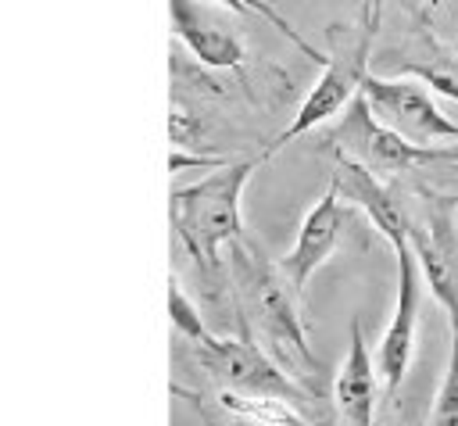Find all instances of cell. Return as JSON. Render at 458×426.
Returning a JSON list of instances; mask_svg holds the SVG:
<instances>
[{"mask_svg": "<svg viewBox=\"0 0 458 426\" xmlns=\"http://www.w3.org/2000/svg\"><path fill=\"white\" fill-rule=\"evenodd\" d=\"M258 161L254 158L229 161V165L215 168L211 175L172 190V197H168V218H172L179 243L200 265V272L215 283L229 279L222 247H233L236 240H243L240 200H243V186L250 183Z\"/></svg>", "mask_w": 458, "mask_h": 426, "instance_id": "1", "label": "cell"}, {"mask_svg": "<svg viewBox=\"0 0 458 426\" xmlns=\"http://www.w3.org/2000/svg\"><path fill=\"white\" fill-rule=\"evenodd\" d=\"M229 279H233V297H236V311L240 322L250 329H258L265 337V344L276 347V354L290 365L301 369H318V358L311 351L304 319L293 304V286L283 276L279 265H272L258 243H250L247 236L236 240L229 247V265H225Z\"/></svg>", "mask_w": 458, "mask_h": 426, "instance_id": "2", "label": "cell"}, {"mask_svg": "<svg viewBox=\"0 0 458 426\" xmlns=\"http://www.w3.org/2000/svg\"><path fill=\"white\" fill-rule=\"evenodd\" d=\"M329 36H333V50H329V61L322 64V75L315 79V86L301 100V107L290 118V125L265 147L261 158H272L276 150H283L297 136L311 132L315 125L329 122L340 111H347V104L361 93V82L372 72V36H376V25L361 14L358 25H344V29L336 25Z\"/></svg>", "mask_w": 458, "mask_h": 426, "instance_id": "3", "label": "cell"}, {"mask_svg": "<svg viewBox=\"0 0 458 426\" xmlns=\"http://www.w3.org/2000/svg\"><path fill=\"white\" fill-rule=\"evenodd\" d=\"M326 147L333 154H344L365 168H372L376 175L379 172H411L419 165H429V161H444V158H454L458 147H419L411 140H404L401 132H394L390 125H383L372 111V104L365 100V93H358L344 118L333 125Z\"/></svg>", "mask_w": 458, "mask_h": 426, "instance_id": "4", "label": "cell"}, {"mask_svg": "<svg viewBox=\"0 0 458 426\" xmlns=\"http://www.w3.org/2000/svg\"><path fill=\"white\" fill-rule=\"evenodd\" d=\"M243 337H208L193 344V358L200 369H208L225 390L240 394H258V397H283L301 405L304 412L311 408V394L293 379V372H283L258 344H250L247 326L240 322Z\"/></svg>", "mask_w": 458, "mask_h": 426, "instance_id": "5", "label": "cell"}, {"mask_svg": "<svg viewBox=\"0 0 458 426\" xmlns=\"http://www.w3.org/2000/svg\"><path fill=\"white\" fill-rule=\"evenodd\" d=\"M361 93L372 104L376 118L383 125H390L394 132H401L404 140H411L419 147H447V143H458V122H451L437 107L433 89L422 79L369 72L365 82H361Z\"/></svg>", "mask_w": 458, "mask_h": 426, "instance_id": "6", "label": "cell"}, {"mask_svg": "<svg viewBox=\"0 0 458 426\" xmlns=\"http://www.w3.org/2000/svg\"><path fill=\"white\" fill-rule=\"evenodd\" d=\"M411 251L422 283L447 311L451 337H458V226L451 204H437L422 218H411Z\"/></svg>", "mask_w": 458, "mask_h": 426, "instance_id": "7", "label": "cell"}, {"mask_svg": "<svg viewBox=\"0 0 458 426\" xmlns=\"http://www.w3.org/2000/svg\"><path fill=\"white\" fill-rule=\"evenodd\" d=\"M394 258H397V301H394V311H390V322L379 337V347H376V365H379V379H383V394L394 397L408 365H411V354H415V326H419V294H422V272H419V261H415V251H411V240L397 243L394 247Z\"/></svg>", "mask_w": 458, "mask_h": 426, "instance_id": "8", "label": "cell"}, {"mask_svg": "<svg viewBox=\"0 0 458 426\" xmlns=\"http://www.w3.org/2000/svg\"><path fill=\"white\" fill-rule=\"evenodd\" d=\"M344 222H347V204L340 200L336 186L329 183V190L308 208L301 229H297V240L293 247L279 258V268L283 276L290 279V286L301 294L308 286V279L329 261V254L336 251L340 243V233H344Z\"/></svg>", "mask_w": 458, "mask_h": 426, "instance_id": "9", "label": "cell"}, {"mask_svg": "<svg viewBox=\"0 0 458 426\" xmlns=\"http://www.w3.org/2000/svg\"><path fill=\"white\" fill-rule=\"evenodd\" d=\"M172 32L204 68H240L247 57L240 29L208 11L204 0H168Z\"/></svg>", "mask_w": 458, "mask_h": 426, "instance_id": "10", "label": "cell"}, {"mask_svg": "<svg viewBox=\"0 0 458 426\" xmlns=\"http://www.w3.org/2000/svg\"><path fill=\"white\" fill-rule=\"evenodd\" d=\"M379 365L365 347V333L361 322L351 319L347 329V354L336 369V383H333V401L336 412L351 422V426H372L376 422V397H379Z\"/></svg>", "mask_w": 458, "mask_h": 426, "instance_id": "11", "label": "cell"}, {"mask_svg": "<svg viewBox=\"0 0 458 426\" xmlns=\"http://www.w3.org/2000/svg\"><path fill=\"white\" fill-rule=\"evenodd\" d=\"M379 64L386 68V75H411L422 79L429 89L458 100V54L451 47H444L440 39L429 36V29L419 32L415 47L404 50L401 57L394 50L379 54Z\"/></svg>", "mask_w": 458, "mask_h": 426, "instance_id": "12", "label": "cell"}, {"mask_svg": "<svg viewBox=\"0 0 458 426\" xmlns=\"http://www.w3.org/2000/svg\"><path fill=\"white\" fill-rule=\"evenodd\" d=\"M204 4L222 7V11H229V14H250V18L268 21V25H272L279 36H286V39H290V43H293V47H297V50H301L308 61H315L318 68L329 61V54H322V50H318L311 39H304V32H301V29H297V25H293V21H290L283 11H276L268 0H204Z\"/></svg>", "mask_w": 458, "mask_h": 426, "instance_id": "13", "label": "cell"}, {"mask_svg": "<svg viewBox=\"0 0 458 426\" xmlns=\"http://www.w3.org/2000/svg\"><path fill=\"white\" fill-rule=\"evenodd\" d=\"M429 426H458V337H451V354H447L440 390L433 397Z\"/></svg>", "mask_w": 458, "mask_h": 426, "instance_id": "14", "label": "cell"}, {"mask_svg": "<svg viewBox=\"0 0 458 426\" xmlns=\"http://www.w3.org/2000/svg\"><path fill=\"white\" fill-rule=\"evenodd\" d=\"M168 311H172V326H175V333L182 340L197 344V340H208L211 337L208 326H204V319H200V311L193 308V301L186 297V290H182V283L175 276L168 279Z\"/></svg>", "mask_w": 458, "mask_h": 426, "instance_id": "15", "label": "cell"}, {"mask_svg": "<svg viewBox=\"0 0 458 426\" xmlns=\"http://www.w3.org/2000/svg\"><path fill=\"white\" fill-rule=\"evenodd\" d=\"M168 129H172V143L175 147H193L197 143V136H200V122L182 107V104H172V122H168Z\"/></svg>", "mask_w": 458, "mask_h": 426, "instance_id": "16", "label": "cell"}, {"mask_svg": "<svg viewBox=\"0 0 458 426\" xmlns=\"http://www.w3.org/2000/svg\"><path fill=\"white\" fill-rule=\"evenodd\" d=\"M222 165H229V158H215V154H186V150H172V158H168V168L172 172H182V168H208V172H215V168H222Z\"/></svg>", "mask_w": 458, "mask_h": 426, "instance_id": "17", "label": "cell"}, {"mask_svg": "<svg viewBox=\"0 0 458 426\" xmlns=\"http://www.w3.org/2000/svg\"><path fill=\"white\" fill-rule=\"evenodd\" d=\"M204 426H261V422H250V419H240V415L218 408V412H208L204 415Z\"/></svg>", "mask_w": 458, "mask_h": 426, "instance_id": "18", "label": "cell"}, {"mask_svg": "<svg viewBox=\"0 0 458 426\" xmlns=\"http://www.w3.org/2000/svg\"><path fill=\"white\" fill-rule=\"evenodd\" d=\"M383 4H386V0H369V7H365V18H369L376 29H379V14H383Z\"/></svg>", "mask_w": 458, "mask_h": 426, "instance_id": "19", "label": "cell"}, {"mask_svg": "<svg viewBox=\"0 0 458 426\" xmlns=\"http://www.w3.org/2000/svg\"><path fill=\"white\" fill-rule=\"evenodd\" d=\"M411 426H422V422H411Z\"/></svg>", "mask_w": 458, "mask_h": 426, "instance_id": "20", "label": "cell"}, {"mask_svg": "<svg viewBox=\"0 0 458 426\" xmlns=\"http://www.w3.org/2000/svg\"><path fill=\"white\" fill-rule=\"evenodd\" d=\"M454 208H458V200H454Z\"/></svg>", "mask_w": 458, "mask_h": 426, "instance_id": "21", "label": "cell"}]
</instances>
